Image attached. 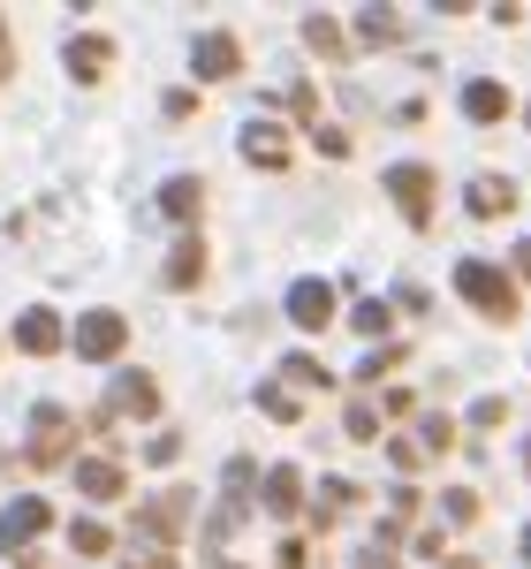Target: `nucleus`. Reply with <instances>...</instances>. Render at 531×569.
<instances>
[{
	"mask_svg": "<svg viewBox=\"0 0 531 569\" xmlns=\"http://www.w3.org/2000/svg\"><path fill=\"white\" fill-rule=\"evenodd\" d=\"M455 297L509 327V319H517V273H501V266H487V259H463L455 266Z\"/></svg>",
	"mask_w": 531,
	"mask_h": 569,
	"instance_id": "nucleus-1",
	"label": "nucleus"
},
{
	"mask_svg": "<svg viewBox=\"0 0 531 569\" xmlns=\"http://www.w3.org/2000/svg\"><path fill=\"white\" fill-rule=\"evenodd\" d=\"M190 69H198L206 84H228V77L243 69V46H236V31H206V39L190 46Z\"/></svg>",
	"mask_w": 531,
	"mask_h": 569,
	"instance_id": "nucleus-6",
	"label": "nucleus"
},
{
	"mask_svg": "<svg viewBox=\"0 0 531 569\" xmlns=\"http://www.w3.org/2000/svg\"><path fill=\"white\" fill-rule=\"evenodd\" d=\"M77 493H91V501H122L130 479H122V463H114V456H84V463H77Z\"/></svg>",
	"mask_w": 531,
	"mask_h": 569,
	"instance_id": "nucleus-13",
	"label": "nucleus"
},
{
	"mask_svg": "<svg viewBox=\"0 0 531 569\" xmlns=\"http://www.w3.org/2000/svg\"><path fill=\"white\" fill-rule=\"evenodd\" d=\"M243 160H251V168H273V176H281V168H289V137L273 130V122H259V114H251V122H243Z\"/></svg>",
	"mask_w": 531,
	"mask_h": 569,
	"instance_id": "nucleus-12",
	"label": "nucleus"
},
{
	"mask_svg": "<svg viewBox=\"0 0 531 569\" xmlns=\"http://www.w3.org/2000/svg\"><path fill=\"white\" fill-rule=\"evenodd\" d=\"M402 350H364V365H357V380H364V388H372V380H380V372H388V365H395Z\"/></svg>",
	"mask_w": 531,
	"mask_h": 569,
	"instance_id": "nucleus-30",
	"label": "nucleus"
},
{
	"mask_svg": "<svg viewBox=\"0 0 531 569\" xmlns=\"http://www.w3.org/2000/svg\"><path fill=\"white\" fill-rule=\"evenodd\" d=\"M160 410V388L144 380V372H114V388H107V426L114 418H152Z\"/></svg>",
	"mask_w": 531,
	"mask_h": 569,
	"instance_id": "nucleus-7",
	"label": "nucleus"
},
{
	"mask_svg": "<svg viewBox=\"0 0 531 569\" xmlns=\"http://www.w3.org/2000/svg\"><path fill=\"white\" fill-rule=\"evenodd\" d=\"M16 69V39H8V16H0V77Z\"/></svg>",
	"mask_w": 531,
	"mask_h": 569,
	"instance_id": "nucleus-34",
	"label": "nucleus"
},
{
	"mask_svg": "<svg viewBox=\"0 0 531 569\" xmlns=\"http://www.w3.org/2000/svg\"><path fill=\"white\" fill-rule=\"evenodd\" d=\"M524 562H531V531H524Z\"/></svg>",
	"mask_w": 531,
	"mask_h": 569,
	"instance_id": "nucleus-37",
	"label": "nucleus"
},
{
	"mask_svg": "<svg viewBox=\"0 0 531 569\" xmlns=\"http://www.w3.org/2000/svg\"><path fill=\"white\" fill-rule=\"evenodd\" d=\"M517 273H524V281H531V236H524V243H517Z\"/></svg>",
	"mask_w": 531,
	"mask_h": 569,
	"instance_id": "nucleus-35",
	"label": "nucleus"
},
{
	"mask_svg": "<svg viewBox=\"0 0 531 569\" xmlns=\"http://www.w3.org/2000/svg\"><path fill=\"white\" fill-rule=\"evenodd\" d=\"M418 433H425V440H418V456H441L448 440H455V418H425Z\"/></svg>",
	"mask_w": 531,
	"mask_h": 569,
	"instance_id": "nucleus-27",
	"label": "nucleus"
},
{
	"mask_svg": "<svg viewBox=\"0 0 531 569\" xmlns=\"http://www.w3.org/2000/svg\"><path fill=\"white\" fill-rule=\"evenodd\" d=\"M61 342H69L61 311H23V319H16V350H23V357H53Z\"/></svg>",
	"mask_w": 531,
	"mask_h": 569,
	"instance_id": "nucleus-10",
	"label": "nucleus"
},
{
	"mask_svg": "<svg viewBox=\"0 0 531 569\" xmlns=\"http://www.w3.org/2000/svg\"><path fill=\"white\" fill-rule=\"evenodd\" d=\"M350 440H380V410L372 402H350Z\"/></svg>",
	"mask_w": 531,
	"mask_h": 569,
	"instance_id": "nucleus-29",
	"label": "nucleus"
},
{
	"mask_svg": "<svg viewBox=\"0 0 531 569\" xmlns=\"http://www.w3.org/2000/svg\"><path fill=\"white\" fill-rule=\"evenodd\" d=\"M289 319H297L304 335L334 327V281H297V289H289Z\"/></svg>",
	"mask_w": 531,
	"mask_h": 569,
	"instance_id": "nucleus-9",
	"label": "nucleus"
},
{
	"mask_svg": "<svg viewBox=\"0 0 531 569\" xmlns=\"http://www.w3.org/2000/svg\"><path fill=\"white\" fill-rule=\"evenodd\" d=\"M388 198H395V213L410 220V228H425V220H433V168H418V160L388 168Z\"/></svg>",
	"mask_w": 531,
	"mask_h": 569,
	"instance_id": "nucleus-5",
	"label": "nucleus"
},
{
	"mask_svg": "<svg viewBox=\"0 0 531 569\" xmlns=\"http://www.w3.org/2000/svg\"><path fill=\"white\" fill-rule=\"evenodd\" d=\"M304 555H311L304 539H281V555H273V562H281V569H304Z\"/></svg>",
	"mask_w": 531,
	"mask_h": 569,
	"instance_id": "nucleus-32",
	"label": "nucleus"
},
{
	"mask_svg": "<svg viewBox=\"0 0 531 569\" xmlns=\"http://www.w3.org/2000/svg\"><path fill=\"white\" fill-rule=\"evenodd\" d=\"M463 114H471V122H501V114H509V91L493 84V77H471V84H463Z\"/></svg>",
	"mask_w": 531,
	"mask_h": 569,
	"instance_id": "nucleus-18",
	"label": "nucleus"
},
{
	"mask_svg": "<svg viewBox=\"0 0 531 569\" xmlns=\"http://www.w3.org/2000/svg\"><path fill=\"white\" fill-rule=\"evenodd\" d=\"M182 525H190V493H176V486H168V493H152V501H144V517H137L144 539H176Z\"/></svg>",
	"mask_w": 531,
	"mask_h": 569,
	"instance_id": "nucleus-11",
	"label": "nucleus"
},
{
	"mask_svg": "<svg viewBox=\"0 0 531 569\" xmlns=\"http://www.w3.org/2000/svg\"><path fill=\"white\" fill-rule=\"evenodd\" d=\"M107 547H114V539H107V525H91V517H77V525H69V555H77V562L107 555Z\"/></svg>",
	"mask_w": 531,
	"mask_h": 569,
	"instance_id": "nucleus-20",
	"label": "nucleus"
},
{
	"mask_svg": "<svg viewBox=\"0 0 531 569\" xmlns=\"http://www.w3.org/2000/svg\"><path fill=\"white\" fill-rule=\"evenodd\" d=\"M46 525H53V509H46L39 493H16V501L0 509V555H8V562H23V555H31V539H39Z\"/></svg>",
	"mask_w": 531,
	"mask_h": 569,
	"instance_id": "nucleus-3",
	"label": "nucleus"
},
{
	"mask_svg": "<svg viewBox=\"0 0 531 569\" xmlns=\"http://www.w3.org/2000/svg\"><path fill=\"white\" fill-rule=\"evenodd\" d=\"M69 342H77V357H84V365H114V357H122V342H130V319H122V311H84Z\"/></svg>",
	"mask_w": 531,
	"mask_h": 569,
	"instance_id": "nucleus-4",
	"label": "nucleus"
},
{
	"mask_svg": "<svg viewBox=\"0 0 531 569\" xmlns=\"http://www.w3.org/2000/svg\"><path fill=\"white\" fill-rule=\"evenodd\" d=\"M130 569H182V562H176V555H168V547H152V555H137Z\"/></svg>",
	"mask_w": 531,
	"mask_h": 569,
	"instance_id": "nucleus-33",
	"label": "nucleus"
},
{
	"mask_svg": "<svg viewBox=\"0 0 531 569\" xmlns=\"http://www.w3.org/2000/svg\"><path fill=\"white\" fill-rule=\"evenodd\" d=\"M441 509H448V525H479V493H471V486H455Z\"/></svg>",
	"mask_w": 531,
	"mask_h": 569,
	"instance_id": "nucleus-28",
	"label": "nucleus"
},
{
	"mask_svg": "<svg viewBox=\"0 0 531 569\" xmlns=\"http://www.w3.org/2000/svg\"><path fill=\"white\" fill-rule=\"evenodd\" d=\"M281 380H289V388H327V365H319V357H281Z\"/></svg>",
	"mask_w": 531,
	"mask_h": 569,
	"instance_id": "nucleus-25",
	"label": "nucleus"
},
{
	"mask_svg": "<svg viewBox=\"0 0 531 569\" xmlns=\"http://www.w3.org/2000/svg\"><path fill=\"white\" fill-rule=\"evenodd\" d=\"M61 61H69V77H77V84H99V77H107V61H114V39L77 31V39L61 46Z\"/></svg>",
	"mask_w": 531,
	"mask_h": 569,
	"instance_id": "nucleus-8",
	"label": "nucleus"
},
{
	"mask_svg": "<svg viewBox=\"0 0 531 569\" xmlns=\"http://www.w3.org/2000/svg\"><path fill=\"white\" fill-rule=\"evenodd\" d=\"M144 456H152V463H176V456H182V433H152V440H144Z\"/></svg>",
	"mask_w": 531,
	"mask_h": 569,
	"instance_id": "nucleus-31",
	"label": "nucleus"
},
{
	"mask_svg": "<svg viewBox=\"0 0 531 569\" xmlns=\"http://www.w3.org/2000/svg\"><path fill=\"white\" fill-rule=\"evenodd\" d=\"M304 46H311V53H327V61H342V23H327V16H304Z\"/></svg>",
	"mask_w": 531,
	"mask_h": 569,
	"instance_id": "nucleus-23",
	"label": "nucleus"
},
{
	"mask_svg": "<svg viewBox=\"0 0 531 569\" xmlns=\"http://www.w3.org/2000/svg\"><path fill=\"white\" fill-rule=\"evenodd\" d=\"M524 463H531V448H524Z\"/></svg>",
	"mask_w": 531,
	"mask_h": 569,
	"instance_id": "nucleus-38",
	"label": "nucleus"
},
{
	"mask_svg": "<svg viewBox=\"0 0 531 569\" xmlns=\"http://www.w3.org/2000/svg\"><path fill=\"white\" fill-rule=\"evenodd\" d=\"M259 410H266V418H281V426H297V418H304L297 388H281V380H266V388H259Z\"/></svg>",
	"mask_w": 531,
	"mask_h": 569,
	"instance_id": "nucleus-19",
	"label": "nucleus"
},
{
	"mask_svg": "<svg viewBox=\"0 0 531 569\" xmlns=\"http://www.w3.org/2000/svg\"><path fill=\"white\" fill-rule=\"evenodd\" d=\"M524 122H531V107H524Z\"/></svg>",
	"mask_w": 531,
	"mask_h": 569,
	"instance_id": "nucleus-39",
	"label": "nucleus"
},
{
	"mask_svg": "<svg viewBox=\"0 0 531 569\" xmlns=\"http://www.w3.org/2000/svg\"><path fill=\"white\" fill-rule=\"evenodd\" d=\"M350 327H357V335H364V342H380V335H388V327H395V311L380 305V297H364V305L350 311Z\"/></svg>",
	"mask_w": 531,
	"mask_h": 569,
	"instance_id": "nucleus-21",
	"label": "nucleus"
},
{
	"mask_svg": "<svg viewBox=\"0 0 531 569\" xmlns=\"http://www.w3.org/2000/svg\"><path fill=\"white\" fill-rule=\"evenodd\" d=\"M160 281H168V289H198V281H206V243L182 236L176 251H168V266H160Z\"/></svg>",
	"mask_w": 531,
	"mask_h": 569,
	"instance_id": "nucleus-15",
	"label": "nucleus"
},
{
	"mask_svg": "<svg viewBox=\"0 0 531 569\" xmlns=\"http://www.w3.org/2000/svg\"><path fill=\"white\" fill-rule=\"evenodd\" d=\"M471 426H479V433L509 426V402H501V395H479V402H471Z\"/></svg>",
	"mask_w": 531,
	"mask_h": 569,
	"instance_id": "nucleus-26",
	"label": "nucleus"
},
{
	"mask_svg": "<svg viewBox=\"0 0 531 569\" xmlns=\"http://www.w3.org/2000/svg\"><path fill=\"white\" fill-rule=\"evenodd\" d=\"M69 448H77V418H69L61 402H39V410H31V448H23V456H31L39 471H53V463H69Z\"/></svg>",
	"mask_w": 531,
	"mask_h": 569,
	"instance_id": "nucleus-2",
	"label": "nucleus"
},
{
	"mask_svg": "<svg viewBox=\"0 0 531 569\" xmlns=\"http://www.w3.org/2000/svg\"><path fill=\"white\" fill-rule=\"evenodd\" d=\"M357 569H402V562H395V525H380L372 539H364V555H357Z\"/></svg>",
	"mask_w": 531,
	"mask_h": 569,
	"instance_id": "nucleus-24",
	"label": "nucleus"
},
{
	"mask_svg": "<svg viewBox=\"0 0 531 569\" xmlns=\"http://www.w3.org/2000/svg\"><path fill=\"white\" fill-rule=\"evenodd\" d=\"M463 206H471V220H493V213H509V206H517V182H501V176H479L471 190H463Z\"/></svg>",
	"mask_w": 531,
	"mask_h": 569,
	"instance_id": "nucleus-16",
	"label": "nucleus"
},
{
	"mask_svg": "<svg viewBox=\"0 0 531 569\" xmlns=\"http://www.w3.org/2000/svg\"><path fill=\"white\" fill-rule=\"evenodd\" d=\"M433 569H479V562H471V555H455V562H433Z\"/></svg>",
	"mask_w": 531,
	"mask_h": 569,
	"instance_id": "nucleus-36",
	"label": "nucleus"
},
{
	"mask_svg": "<svg viewBox=\"0 0 531 569\" xmlns=\"http://www.w3.org/2000/svg\"><path fill=\"white\" fill-rule=\"evenodd\" d=\"M357 39H364V46H395V39H402V16H380V8H364V16H357Z\"/></svg>",
	"mask_w": 531,
	"mask_h": 569,
	"instance_id": "nucleus-22",
	"label": "nucleus"
},
{
	"mask_svg": "<svg viewBox=\"0 0 531 569\" xmlns=\"http://www.w3.org/2000/svg\"><path fill=\"white\" fill-rule=\"evenodd\" d=\"M259 501H266V517H297V509H304V479H297V463H273Z\"/></svg>",
	"mask_w": 531,
	"mask_h": 569,
	"instance_id": "nucleus-14",
	"label": "nucleus"
},
{
	"mask_svg": "<svg viewBox=\"0 0 531 569\" xmlns=\"http://www.w3.org/2000/svg\"><path fill=\"white\" fill-rule=\"evenodd\" d=\"M160 213H168V220H198V213H206V182H198V176L160 182Z\"/></svg>",
	"mask_w": 531,
	"mask_h": 569,
	"instance_id": "nucleus-17",
	"label": "nucleus"
}]
</instances>
